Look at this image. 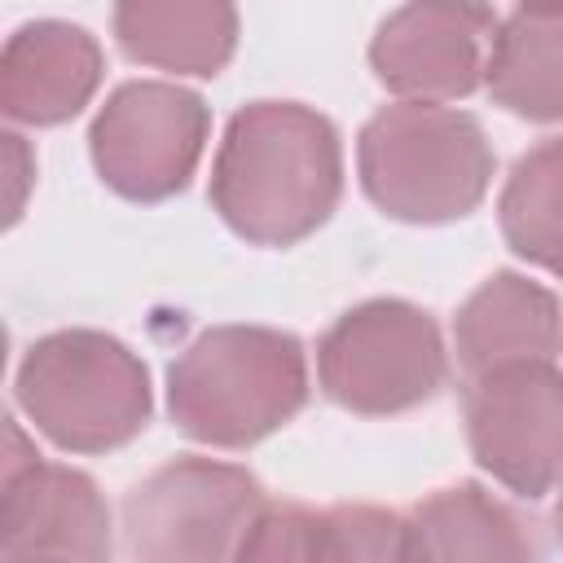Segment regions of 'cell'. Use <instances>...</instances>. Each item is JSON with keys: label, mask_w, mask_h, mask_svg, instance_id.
<instances>
[{"label": "cell", "mask_w": 563, "mask_h": 563, "mask_svg": "<svg viewBox=\"0 0 563 563\" xmlns=\"http://www.w3.org/2000/svg\"><path fill=\"white\" fill-rule=\"evenodd\" d=\"M343 194V150L325 114L299 101L242 106L211 163V207L255 246H295L330 220Z\"/></svg>", "instance_id": "6da1fadb"}, {"label": "cell", "mask_w": 563, "mask_h": 563, "mask_svg": "<svg viewBox=\"0 0 563 563\" xmlns=\"http://www.w3.org/2000/svg\"><path fill=\"white\" fill-rule=\"evenodd\" d=\"M308 400L303 343L268 325L202 330L167 369L172 422L211 449H246Z\"/></svg>", "instance_id": "7a4b0ae2"}, {"label": "cell", "mask_w": 563, "mask_h": 563, "mask_svg": "<svg viewBox=\"0 0 563 563\" xmlns=\"http://www.w3.org/2000/svg\"><path fill=\"white\" fill-rule=\"evenodd\" d=\"M356 172L383 216L444 224L484 202L493 185V145L484 123L457 106L396 101L361 128Z\"/></svg>", "instance_id": "3957f363"}, {"label": "cell", "mask_w": 563, "mask_h": 563, "mask_svg": "<svg viewBox=\"0 0 563 563\" xmlns=\"http://www.w3.org/2000/svg\"><path fill=\"white\" fill-rule=\"evenodd\" d=\"M18 409L57 449L106 453L145 431L154 396L141 356L101 330H57L26 347Z\"/></svg>", "instance_id": "277c9868"}, {"label": "cell", "mask_w": 563, "mask_h": 563, "mask_svg": "<svg viewBox=\"0 0 563 563\" xmlns=\"http://www.w3.org/2000/svg\"><path fill=\"white\" fill-rule=\"evenodd\" d=\"M264 506L246 466L185 453L128 488L123 541L136 563H238Z\"/></svg>", "instance_id": "5b68a950"}, {"label": "cell", "mask_w": 563, "mask_h": 563, "mask_svg": "<svg viewBox=\"0 0 563 563\" xmlns=\"http://www.w3.org/2000/svg\"><path fill=\"white\" fill-rule=\"evenodd\" d=\"M449 352L431 312L405 299H365L347 308L317 343L321 391L365 418L405 413L440 396Z\"/></svg>", "instance_id": "8992f818"}, {"label": "cell", "mask_w": 563, "mask_h": 563, "mask_svg": "<svg viewBox=\"0 0 563 563\" xmlns=\"http://www.w3.org/2000/svg\"><path fill=\"white\" fill-rule=\"evenodd\" d=\"M211 114L198 92L163 79L119 84L92 119L88 150L97 176L132 198L163 202L180 194L207 150Z\"/></svg>", "instance_id": "52a82bcc"}, {"label": "cell", "mask_w": 563, "mask_h": 563, "mask_svg": "<svg viewBox=\"0 0 563 563\" xmlns=\"http://www.w3.org/2000/svg\"><path fill=\"white\" fill-rule=\"evenodd\" d=\"M462 418L475 462L510 493L532 501L563 479V374L554 361L466 378Z\"/></svg>", "instance_id": "ba28073f"}, {"label": "cell", "mask_w": 563, "mask_h": 563, "mask_svg": "<svg viewBox=\"0 0 563 563\" xmlns=\"http://www.w3.org/2000/svg\"><path fill=\"white\" fill-rule=\"evenodd\" d=\"M114 532L101 488L35 453L22 427H4L0 554L4 563H110Z\"/></svg>", "instance_id": "9c48e42d"}, {"label": "cell", "mask_w": 563, "mask_h": 563, "mask_svg": "<svg viewBox=\"0 0 563 563\" xmlns=\"http://www.w3.org/2000/svg\"><path fill=\"white\" fill-rule=\"evenodd\" d=\"M497 22L479 4H405L378 22L369 66L400 101H457L484 84Z\"/></svg>", "instance_id": "30bf717a"}, {"label": "cell", "mask_w": 563, "mask_h": 563, "mask_svg": "<svg viewBox=\"0 0 563 563\" xmlns=\"http://www.w3.org/2000/svg\"><path fill=\"white\" fill-rule=\"evenodd\" d=\"M97 84L101 44L75 22H26L0 53V110L13 123H66L92 101Z\"/></svg>", "instance_id": "8fae6325"}, {"label": "cell", "mask_w": 563, "mask_h": 563, "mask_svg": "<svg viewBox=\"0 0 563 563\" xmlns=\"http://www.w3.org/2000/svg\"><path fill=\"white\" fill-rule=\"evenodd\" d=\"M400 563H545L532 519L462 479L427 493L400 532Z\"/></svg>", "instance_id": "7c38bea8"}, {"label": "cell", "mask_w": 563, "mask_h": 563, "mask_svg": "<svg viewBox=\"0 0 563 563\" xmlns=\"http://www.w3.org/2000/svg\"><path fill=\"white\" fill-rule=\"evenodd\" d=\"M405 515L383 506L268 501L251 523L238 563H400Z\"/></svg>", "instance_id": "4fadbf2b"}, {"label": "cell", "mask_w": 563, "mask_h": 563, "mask_svg": "<svg viewBox=\"0 0 563 563\" xmlns=\"http://www.w3.org/2000/svg\"><path fill=\"white\" fill-rule=\"evenodd\" d=\"M559 343H563L559 299L519 273H493L457 308L453 321V347L466 378L519 361H550Z\"/></svg>", "instance_id": "5bb4252c"}, {"label": "cell", "mask_w": 563, "mask_h": 563, "mask_svg": "<svg viewBox=\"0 0 563 563\" xmlns=\"http://www.w3.org/2000/svg\"><path fill=\"white\" fill-rule=\"evenodd\" d=\"M484 88L519 119H563V4H523L497 22Z\"/></svg>", "instance_id": "9a60e30c"}, {"label": "cell", "mask_w": 563, "mask_h": 563, "mask_svg": "<svg viewBox=\"0 0 563 563\" xmlns=\"http://www.w3.org/2000/svg\"><path fill=\"white\" fill-rule=\"evenodd\" d=\"M110 26L132 62L176 75H220L238 44V13L229 4L132 0L110 13Z\"/></svg>", "instance_id": "2e32d148"}, {"label": "cell", "mask_w": 563, "mask_h": 563, "mask_svg": "<svg viewBox=\"0 0 563 563\" xmlns=\"http://www.w3.org/2000/svg\"><path fill=\"white\" fill-rule=\"evenodd\" d=\"M497 220L515 255L563 277V136L537 141L510 167L497 198Z\"/></svg>", "instance_id": "e0dca14e"}, {"label": "cell", "mask_w": 563, "mask_h": 563, "mask_svg": "<svg viewBox=\"0 0 563 563\" xmlns=\"http://www.w3.org/2000/svg\"><path fill=\"white\" fill-rule=\"evenodd\" d=\"M554 541L563 550V479H559V501H554Z\"/></svg>", "instance_id": "ac0fdd59"}]
</instances>
